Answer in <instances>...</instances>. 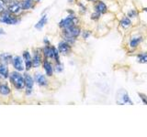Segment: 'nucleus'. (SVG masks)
Instances as JSON below:
<instances>
[{
	"instance_id": "nucleus-1",
	"label": "nucleus",
	"mask_w": 147,
	"mask_h": 137,
	"mask_svg": "<svg viewBox=\"0 0 147 137\" xmlns=\"http://www.w3.org/2000/svg\"><path fill=\"white\" fill-rule=\"evenodd\" d=\"M9 81H10V84L14 87V89L17 90H25V80H24V77L23 74L20 71L14 70L12 72L9 73Z\"/></svg>"
},
{
	"instance_id": "nucleus-2",
	"label": "nucleus",
	"mask_w": 147,
	"mask_h": 137,
	"mask_svg": "<svg viewBox=\"0 0 147 137\" xmlns=\"http://www.w3.org/2000/svg\"><path fill=\"white\" fill-rule=\"evenodd\" d=\"M41 53L44 59H52L54 63L60 62V53L56 47L52 45H44L43 48H41Z\"/></svg>"
},
{
	"instance_id": "nucleus-3",
	"label": "nucleus",
	"mask_w": 147,
	"mask_h": 137,
	"mask_svg": "<svg viewBox=\"0 0 147 137\" xmlns=\"http://www.w3.org/2000/svg\"><path fill=\"white\" fill-rule=\"evenodd\" d=\"M21 21L20 17H17L15 15H13L10 12L7 11V9L6 11H4L2 14H0V23L6 25H18L20 24Z\"/></svg>"
},
{
	"instance_id": "nucleus-4",
	"label": "nucleus",
	"mask_w": 147,
	"mask_h": 137,
	"mask_svg": "<svg viewBox=\"0 0 147 137\" xmlns=\"http://www.w3.org/2000/svg\"><path fill=\"white\" fill-rule=\"evenodd\" d=\"M79 18L76 16V14H68L66 17L63 18V19L58 23V26L61 29H65L68 27H71L73 26L79 25Z\"/></svg>"
},
{
	"instance_id": "nucleus-5",
	"label": "nucleus",
	"mask_w": 147,
	"mask_h": 137,
	"mask_svg": "<svg viewBox=\"0 0 147 137\" xmlns=\"http://www.w3.org/2000/svg\"><path fill=\"white\" fill-rule=\"evenodd\" d=\"M7 11L10 12L13 15H15L17 17H20L24 11L22 9L21 2L20 0H12V1L7 4Z\"/></svg>"
},
{
	"instance_id": "nucleus-6",
	"label": "nucleus",
	"mask_w": 147,
	"mask_h": 137,
	"mask_svg": "<svg viewBox=\"0 0 147 137\" xmlns=\"http://www.w3.org/2000/svg\"><path fill=\"white\" fill-rule=\"evenodd\" d=\"M23 77H24L25 80V94L27 96H30L33 91V86L35 84L34 78L30 74L29 71L23 73Z\"/></svg>"
},
{
	"instance_id": "nucleus-7",
	"label": "nucleus",
	"mask_w": 147,
	"mask_h": 137,
	"mask_svg": "<svg viewBox=\"0 0 147 137\" xmlns=\"http://www.w3.org/2000/svg\"><path fill=\"white\" fill-rule=\"evenodd\" d=\"M117 103L121 105V104H130L133 105V102L130 98V96L128 95L127 91L124 90H119L117 92Z\"/></svg>"
},
{
	"instance_id": "nucleus-8",
	"label": "nucleus",
	"mask_w": 147,
	"mask_h": 137,
	"mask_svg": "<svg viewBox=\"0 0 147 137\" xmlns=\"http://www.w3.org/2000/svg\"><path fill=\"white\" fill-rule=\"evenodd\" d=\"M81 32H82L81 27L78 25H76L71 27H68V29H62V35H65V36L72 37V38L77 39L81 35Z\"/></svg>"
},
{
	"instance_id": "nucleus-9",
	"label": "nucleus",
	"mask_w": 147,
	"mask_h": 137,
	"mask_svg": "<svg viewBox=\"0 0 147 137\" xmlns=\"http://www.w3.org/2000/svg\"><path fill=\"white\" fill-rule=\"evenodd\" d=\"M42 61L43 56L41 53V49H36L32 56V67L34 68H38L40 65H42Z\"/></svg>"
},
{
	"instance_id": "nucleus-10",
	"label": "nucleus",
	"mask_w": 147,
	"mask_h": 137,
	"mask_svg": "<svg viewBox=\"0 0 147 137\" xmlns=\"http://www.w3.org/2000/svg\"><path fill=\"white\" fill-rule=\"evenodd\" d=\"M57 49H58L60 55L67 56V55H69L72 52V45L65 42L64 40H62L58 43Z\"/></svg>"
},
{
	"instance_id": "nucleus-11",
	"label": "nucleus",
	"mask_w": 147,
	"mask_h": 137,
	"mask_svg": "<svg viewBox=\"0 0 147 137\" xmlns=\"http://www.w3.org/2000/svg\"><path fill=\"white\" fill-rule=\"evenodd\" d=\"M12 66L14 68V70L17 71L22 72L25 70V65H24V61H23V59L20 56H14L12 59Z\"/></svg>"
},
{
	"instance_id": "nucleus-12",
	"label": "nucleus",
	"mask_w": 147,
	"mask_h": 137,
	"mask_svg": "<svg viewBox=\"0 0 147 137\" xmlns=\"http://www.w3.org/2000/svg\"><path fill=\"white\" fill-rule=\"evenodd\" d=\"M34 81L35 83L40 86V87H42V88H46L48 87L49 85V80L47 79V77L45 75H43L42 73H35L34 75Z\"/></svg>"
},
{
	"instance_id": "nucleus-13",
	"label": "nucleus",
	"mask_w": 147,
	"mask_h": 137,
	"mask_svg": "<svg viewBox=\"0 0 147 137\" xmlns=\"http://www.w3.org/2000/svg\"><path fill=\"white\" fill-rule=\"evenodd\" d=\"M22 59H23V61H24L25 70L30 71L33 67H32V57H31V54L29 50H25V51H23Z\"/></svg>"
},
{
	"instance_id": "nucleus-14",
	"label": "nucleus",
	"mask_w": 147,
	"mask_h": 137,
	"mask_svg": "<svg viewBox=\"0 0 147 137\" xmlns=\"http://www.w3.org/2000/svg\"><path fill=\"white\" fill-rule=\"evenodd\" d=\"M42 67H43V70H44V72H45L46 76H47V77H52L53 75L54 68H53V63L50 61V59L43 58Z\"/></svg>"
},
{
	"instance_id": "nucleus-15",
	"label": "nucleus",
	"mask_w": 147,
	"mask_h": 137,
	"mask_svg": "<svg viewBox=\"0 0 147 137\" xmlns=\"http://www.w3.org/2000/svg\"><path fill=\"white\" fill-rule=\"evenodd\" d=\"M94 11L99 13L100 15H103V14L107 13L108 11V7L103 1L101 0H96L94 2Z\"/></svg>"
},
{
	"instance_id": "nucleus-16",
	"label": "nucleus",
	"mask_w": 147,
	"mask_h": 137,
	"mask_svg": "<svg viewBox=\"0 0 147 137\" xmlns=\"http://www.w3.org/2000/svg\"><path fill=\"white\" fill-rule=\"evenodd\" d=\"M20 2H21L22 9L24 12L32 10V9H34L36 6V3L34 0H20Z\"/></svg>"
},
{
	"instance_id": "nucleus-17",
	"label": "nucleus",
	"mask_w": 147,
	"mask_h": 137,
	"mask_svg": "<svg viewBox=\"0 0 147 137\" xmlns=\"http://www.w3.org/2000/svg\"><path fill=\"white\" fill-rule=\"evenodd\" d=\"M11 92H12V90L10 88V86L7 83L2 82V83L0 84V95L1 96H3V97H8V96L11 95Z\"/></svg>"
},
{
	"instance_id": "nucleus-18",
	"label": "nucleus",
	"mask_w": 147,
	"mask_h": 137,
	"mask_svg": "<svg viewBox=\"0 0 147 137\" xmlns=\"http://www.w3.org/2000/svg\"><path fill=\"white\" fill-rule=\"evenodd\" d=\"M142 41V36H134L131 39L130 42H129V47L131 49H136L138 46L141 44Z\"/></svg>"
},
{
	"instance_id": "nucleus-19",
	"label": "nucleus",
	"mask_w": 147,
	"mask_h": 137,
	"mask_svg": "<svg viewBox=\"0 0 147 137\" xmlns=\"http://www.w3.org/2000/svg\"><path fill=\"white\" fill-rule=\"evenodd\" d=\"M47 22H48V17H47L46 14H44V15L41 16V17L40 18V20L35 24V29L37 30L42 29L43 27H45V25L47 24Z\"/></svg>"
},
{
	"instance_id": "nucleus-20",
	"label": "nucleus",
	"mask_w": 147,
	"mask_h": 137,
	"mask_svg": "<svg viewBox=\"0 0 147 137\" xmlns=\"http://www.w3.org/2000/svg\"><path fill=\"white\" fill-rule=\"evenodd\" d=\"M13 56L9 53H1L0 54V62L8 65V64L12 63Z\"/></svg>"
},
{
	"instance_id": "nucleus-21",
	"label": "nucleus",
	"mask_w": 147,
	"mask_h": 137,
	"mask_svg": "<svg viewBox=\"0 0 147 137\" xmlns=\"http://www.w3.org/2000/svg\"><path fill=\"white\" fill-rule=\"evenodd\" d=\"M9 70H8V65L0 62V75L3 77L4 80L8 79L9 77Z\"/></svg>"
},
{
	"instance_id": "nucleus-22",
	"label": "nucleus",
	"mask_w": 147,
	"mask_h": 137,
	"mask_svg": "<svg viewBox=\"0 0 147 137\" xmlns=\"http://www.w3.org/2000/svg\"><path fill=\"white\" fill-rule=\"evenodd\" d=\"M132 25V22L131 20L130 17H122L121 21H119V26H121V27H122V29H129V27H131Z\"/></svg>"
},
{
	"instance_id": "nucleus-23",
	"label": "nucleus",
	"mask_w": 147,
	"mask_h": 137,
	"mask_svg": "<svg viewBox=\"0 0 147 137\" xmlns=\"http://www.w3.org/2000/svg\"><path fill=\"white\" fill-rule=\"evenodd\" d=\"M137 61L141 64H145L147 63V52H141L137 55Z\"/></svg>"
},
{
	"instance_id": "nucleus-24",
	"label": "nucleus",
	"mask_w": 147,
	"mask_h": 137,
	"mask_svg": "<svg viewBox=\"0 0 147 137\" xmlns=\"http://www.w3.org/2000/svg\"><path fill=\"white\" fill-rule=\"evenodd\" d=\"M62 39H63V40H64L65 42L69 43V44L72 45V46L75 44L76 41V39L72 38V37H69V36H65V35H62Z\"/></svg>"
},
{
	"instance_id": "nucleus-25",
	"label": "nucleus",
	"mask_w": 147,
	"mask_h": 137,
	"mask_svg": "<svg viewBox=\"0 0 147 137\" xmlns=\"http://www.w3.org/2000/svg\"><path fill=\"white\" fill-rule=\"evenodd\" d=\"M53 68H54V71H55V72H57V73H61V72H63V68H64L63 64L61 61L55 63V64H54V66H53Z\"/></svg>"
},
{
	"instance_id": "nucleus-26",
	"label": "nucleus",
	"mask_w": 147,
	"mask_h": 137,
	"mask_svg": "<svg viewBox=\"0 0 147 137\" xmlns=\"http://www.w3.org/2000/svg\"><path fill=\"white\" fill-rule=\"evenodd\" d=\"M138 16V11L136 9H130L127 13V17L130 18H134Z\"/></svg>"
},
{
	"instance_id": "nucleus-27",
	"label": "nucleus",
	"mask_w": 147,
	"mask_h": 137,
	"mask_svg": "<svg viewBox=\"0 0 147 137\" xmlns=\"http://www.w3.org/2000/svg\"><path fill=\"white\" fill-rule=\"evenodd\" d=\"M77 6H78V8H79V11L82 13V14H85L86 12V7L85 6L84 4L80 1H77Z\"/></svg>"
},
{
	"instance_id": "nucleus-28",
	"label": "nucleus",
	"mask_w": 147,
	"mask_h": 137,
	"mask_svg": "<svg viewBox=\"0 0 147 137\" xmlns=\"http://www.w3.org/2000/svg\"><path fill=\"white\" fill-rule=\"evenodd\" d=\"M91 31L90 30H82V32H81V37L84 39H87L89 38V37L91 36Z\"/></svg>"
},
{
	"instance_id": "nucleus-29",
	"label": "nucleus",
	"mask_w": 147,
	"mask_h": 137,
	"mask_svg": "<svg viewBox=\"0 0 147 137\" xmlns=\"http://www.w3.org/2000/svg\"><path fill=\"white\" fill-rule=\"evenodd\" d=\"M7 8V4L5 3L3 0H0V14H2L4 11H6Z\"/></svg>"
},
{
	"instance_id": "nucleus-30",
	"label": "nucleus",
	"mask_w": 147,
	"mask_h": 137,
	"mask_svg": "<svg viewBox=\"0 0 147 137\" xmlns=\"http://www.w3.org/2000/svg\"><path fill=\"white\" fill-rule=\"evenodd\" d=\"M100 17H101V15H100L99 13H98V12L94 11L93 13L91 14V17H90V18H91L92 20H95V21H96V20H98V19H99Z\"/></svg>"
},
{
	"instance_id": "nucleus-31",
	"label": "nucleus",
	"mask_w": 147,
	"mask_h": 137,
	"mask_svg": "<svg viewBox=\"0 0 147 137\" xmlns=\"http://www.w3.org/2000/svg\"><path fill=\"white\" fill-rule=\"evenodd\" d=\"M138 95H139L142 102L144 104H145V105H147V96L144 93H142V92H138Z\"/></svg>"
},
{
	"instance_id": "nucleus-32",
	"label": "nucleus",
	"mask_w": 147,
	"mask_h": 137,
	"mask_svg": "<svg viewBox=\"0 0 147 137\" xmlns=\"http://www.w3.org/2000/svg\"><path fill=\"white\" fill-rule=\"evenodd\" d=\"M43 43H44V45H50V44H51L50 40L48 39L47 37H45V38L43 39Z\"/></svg>"
},
{
	"instance_id": "nucleus-33",
	"label": "nucleus",
	"mask_w": 147,
	"mask_h": 137,
	"mask_svg": "<svg viewBox=\"0 0 147 137\" xmlns=\"http://www.w3.org/2000/svg\"><path fill=\"white\" fill-rule=\"evenodd\" d=\"M5 34H6V32L4 31V29H0V36H1V35H5Z\"/></svg>"
},
{
	"instance_id": "nucleus-34",
	"label": "nucleus",
	"mask_w": 147,
	"mask_h": 137,
	"mask_svg": "<svg viewBox=\"0 0 147 137\" xmlns=\"http://www.w3.org/2000/svg\"><path fill=\"white\" fill-rule=\"evenodd\" d=\"M3 1H4L5 3H7V4H9V3H10V2L12 1V0H3Z\"/></svg>"
},
{
	"instance_id": "nucleus-35",
	"label": "nucleus",
	"mask_w": 147,
	"mask_h": 137,
	"mask_svg": "<svg viewBox=\"0 0 147 137\" xmlns=\"http://www.w3.org/2000/svg\"><path fill=\"white\" fill-rule=\"evenodd\" d=\"M142 10H144V12H146V13H147V7H144V8H142Z\"/></svg>"
},
{
	"instance_id": "nucleus-36",
	"label": "nucleus",
	"mask_w": 147,
	"mask_h": 137,
	"mask_svg": "<svg viewBox=\"0 0 147 137\" xmlns=\"http://www.w3.org/2000/svg\"><path fill=\"white\" fill-rule=\"evenodd\" d=\"M2 79H3V77H2L1 75H0V84L2 83Z\"/></svg>"
},
{
	"instance_id": "nucleus-37",
	"label": "nucleus",
	"mask_w": 147,
	"mask_h": 137,
	"mask_svg": "<svg viewBox=\"0 0 147 137\" xmlns=\"http://www.w3.org/2000/svg\"><path fill=\"white\" fill-rule=\"evenodd\" d=\"M86 1H88V2H95L96 0H86Z\"/></svg>"
},
{
	"instance_id": "nucleus-38",
	"label": "nucleus",
	"mask_w": 147,
	"mask_h": 137,
	"mask_svg": "<svg viewBox=\"0 0 147 137\" xmlns=\"http://www.w3.org/2000/svg\"><path fill=\"white\" fill-rule=\"evenodd\" d=\"M34 1H35V3L37 4V3H39V2L40 1V0H34Z\"/></svg>"
}]
</instances>
